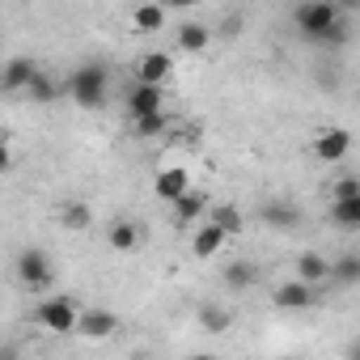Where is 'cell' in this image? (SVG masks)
Listing matches in <instances>:
<instances>
[{
  "instance_id": "9",
  "label": "cell",
  "mask_w": 360,
  "mask_h": 360,
  "mask_svg": "<svg viewBox=\"0 0 360 360\" xmlns=\"http://www.w3.org/2000/svg\"><path fill=\"white\" fill-rule=\"evenodd\" d=\"M169 72H174V60H169L165 51H148V56H140V64H136V85H161V89H165Z\"/></svg>"
},
{
  "instance_id": "18",
  "label": "cell",
  "mask_w": 360,
  "mask_h": 360,
  "mask_svg": "<svg viewBox=\"0 0 360 360\" xmlns=\"http://www.w3.org/2000/svg\"><path fill=\"white\" fill-rule=\"evenodd\" d=\"M200 322H204V330L221 335V330H229V326H233V314H229L225 305H212V301H204V305H200Z\"/></svg>"
},
{
  "instance_id": "3",
  "label": "cell",
  "mask_w": 360,
  "mask_h": 360,
  "mask_svg": "<svg viewBox=\"0 0 360 360\" xmlns=\"http://www.w3.org/2000/svg\"><path fill=\"white\" fill-rule=\"evenodd\" d=\"M77 318H81V305L72 297H43L34 305V322L51 335H72L77 330Z\"/></svg>"
},
{
  "instance_id": "5",
  "label": "cell",
  "mask_w": 360,
  "mask_h": 360,
  "mask_svg": "<svg viewBox=\"0 0 360 360\" xmlns=\"http://www.w3.org/2000/svg\"><path fill=\"white\" fill-rule=\"evenodd\" d=\"M72 335H81V339H110V335H119V318L110 314V309H98V305H89V309H81V318H77V330Z\"/></svg>"
},
{
  "instance_id": "20",
  "label": "cell",
  "mask_w": 360,
  "mask_h": 360,
  "mask_svg": "<svg viewBox=\"0 0 360 360\" xmlns=\"http://www.w3.org/2000/svg\"><path fill=\"white\" fill-rule=\"evenodd\" d=\"M204 208H208V195L204 191H187L183 200L174 204V217L178 221H195V217H204Z\"/></svg>"
},
{
  "instance_id": "23",
  "label": "cell",
  "mask_w": 360,
  "mask_h": 360,
  "mask_svg": "<svg viewBox=\"0 0 360 360\" xmlns=\"http://www.w3.org/2000/svg\"><path fill=\"white\" fill-rule=\"evenodd\" d=\"M225 284L229 288H250L255 284V267L250 263H229L225 267Z\"/></svg>"
},
{
  "instance_id": "13",
  "label": "cell",
  "mask_w": 360,
  "mask_h": 360,
  "mask_svg": "<svg viewBox=\"0 0 360 360\" xmlns=\"http://www.w3.org/2000/svg\"><path fill=\"white\" fill-rule=\"evenodd\" d=\"M127 22L140 30V34H157L165 26V9L161 5H131L127 9Z\"/></svg>"
},
{
  "instance_id": "22",
  "label": "cell",
  "mask_w": 360,
  "mask_h": 360,
  "mask_svg": "<svg viewBox=\"0 0 360 360\" xmlns=\"http://www.w3.org/2000/svg\"><path fill=\"white\" fill-rule=\"evenodd\" d=\"M60 221L68 225V229H89V221H94V212H89V204H64L60 208Z\"/></svg>"
},
{
  "instance_id": "7",
  "label": "cell",
  "mask_w": 360,
  "mask_h": 360,
  "mask_svg": "<svg viewBox=\"0 0 360 360\" xmlns=\"http://www.w3.org/2000/svg\"><path fill=\"white\" fill-rule=\"evenodd\" d=\"M161 110H165V89L161 85H131V94H127L131 123L136 119H148V115H161Z\"/></svg>"
},
{
  "instance_id": "10",
  "label": "cell",
  "mask_w": 360,
  "mask_h": 360,
  "mask_svg": "<svg viewBox=\"0 0 360 360\" xmlns=\"http://www.w3.org/2000/svg\"><path fill=\"white\" fill-rule=\"evenodd\" d=\"M314 153H318L326 165L343 161V157L352 153V131H347V127H330V131H318V140H314Z\"/></svg>"
},
{
  "instance_id": "12",
  "label": "cell",
  "mask_w": 360,
  "mask_h": 360,
  "mask_svg": "<svg viewBox=\"0 0 360 360\" xmlns=\"http://www.w3.org/2000/svg\"><path fill=\"white\" fill-rule=\"evenodd\" d=\"M276 305L280 309H309L314 305V288L301 284V280H288V284L276 288Z\"/></svg>"
},
{
  "instance_id": "17",
  "label": "cell",
  "mask_w": 360,
  "mask_h": 360,
  "mask_svg": "<svg viewBox=\"0 0 360 360\" xmlns=\"http://www.w3.org/2000/svg\"><path fill=\"white\" fill-rule=\"evenodd\" d=\"M212 225H217V229H221L225 238H238L246 221H242V212H238V204H217V208H212Z\"/></svg>"
},
{
  "instance_id": "21",
  "label": "cell",
  "mask_w": 360,
  "mask_h": 360,
  "mask_svg": "<svg viewBox=\"0 0 360 360\" xmlns=\"http://www.w3.org/2000/svg\"><path fill=\"white\" fill-rule=\"evenodd\" d=\"M263 221H267V225H276V229H292V225L301 221V212H297V208H288V204H267V208H263Z\"/></svg>"
},
{
  "instance_id": "14",
  "label": "cell",
  "mask_w": 360,
  "mask_h": 360,
  "mask_svg": "<svg viewBox=\"0 0 360 360\" xmlns=\"http://www.w3.org/2000/svg\"><path fill=\"white\" fill-rule=\"evenodd\" d=\"M229 238L208 221V225H200L195 229V238H191V250H195V259H212V255H221V246H225Z\"/></svg>"
},
{
  "instance_id": "16",
  "label": "cell",
  "mask_w": 360,
  "mask_h": 360,
  "mask_svg": "<svg viewBox=\"0 0 360 360\" xmlns=\"http://www.w3.org/2000/svg\"><path fill=\"white\" fill-rule=\"evenodd\" d=\"M208 43H212V30H208V26H200V22H187L183 30H178V47L191 51V56H200Z\"/></svg>"
},
{
  "instance_id": "28",
  "label": "cell",
  "mask_w": 360,
  "mask_h": 360,
  "mask_svg": "<svg viewBox=\"0 0 360 360\" xmlns=\"http://www.w3.org/2000/svg\"><path fill=\"white\" fill-rule=\"evenodd\" d=\"M13 169V153H9V144H0V174H9Z\"/></svg>"
},
{
  "instance_id": "24",
  "label": "cell",
  "mask_w": 360,
  "mask_h": 360,
  "mask_svg": "<svg viewBox=\"0 0 360 360\" xmlns=\"http://www.w3.org/2000/svg\"><path fill=\"white\" fill-rule=\"evenodd\" d=\"M169 127V119H165V110L161 115H148V119H136V136H144V140H153V136H161Z\"/></svg>"
},
{
  "instance_id": "11",
  "label": "cell",
  "mask_w": 360,
  "mask_h": 360,
  "mask_svg": "<svg viewBox=\"0 0 360 360\" xmlns=\"http://www.w3.org/2000/svg\"><path fill=\"white\" fill-rule=\"evenodd\" d=\"M292 271H297V280L301 284H322V280H330V259L326 255H318V250H305V255H297V263H292Z\"/></svg>"
},
{
  "instance_id": "4",
  "label": "cell",
  "mask_w": 360,
  "mask_h": 360,
  "mask_svg": "<svg viewBox=\"0 0 360 360\" xmlns=\"http://www.w3.org/2000/svg\"><path fill=\"white\" fill-rule=\"evenodd\" d=\"M18 280H22L26 288H34V292L51 288V284H56V263H51V255L39 250V246L22 250V255H18Z\"/></svg>"
},
{
  "instance_id": "27",
  "label": "cell",
  "mask_w": 360,
  "mask_h": 360,
  "mask_svg": "<svg viewBox=\"0 0 360 360\" xmlns=\"http://www.w3.org/2000/svg\"><path fill=\"white\" fill-rule=\"evenodd\" d=\"M360 195V178H339V183H335V191H330V200H356Z\"/></svg>"
},
{
  "instance_id": "15",
  "label": "cell",
  "mask_w": 360,
  "mask_h": 360,
  "mask_svg": "<svg viewBox=\"0 0 360 360\" xmlns=\"http://www.w3.org/2000/svg\"><path fill=\"white\" fill-rule=\"evenodd\" d=\"M140 238H144V229H140L136 221H115V225L106 229L110 250H136V246H140Z\"/></svg>"
},
{
  "instance_id": "19",
  "label": "cell",
  "mask_w": 360,
  "mask_h": 360,
  "mask_svg": "<svg viewBox=\"0 0 360 360\" xmlns=\"http://www.w3.org/2000/svg\"><path fill=\"white\" fill-rule=\"evenodd\" d=\"M330 217L339 229H360V195L356 200H335L330 204Z\"/></svg>"
},
{
  "instance_id": "29",
  "label": "cell",
  "mask_w": 360,
  "mask_h": 360,
  "mask_svg": "<svg viewBox=\"0 0 360 360\" xmlns=\"http://www.w3.org/2000/svg\"><path fill=\"white\" fill-rule=\"evenodd\" d=\"M187 360H221V356H212V352H195V356H187Z\"/></svg>"
},
{
  "instance_id": "26",
  "label": "cell",
  "mask_w": 360,
  "mask_h": 360,
  "mask_svg": "<svg viewBox=\"0 0 360 360\" xmlns=\"http://www.w3.org/2000/svg\"><path fill=\"white\" fill-rule=\"evenodd\" d=\"M330 276H339V280H347V284H356V280H360V259H356V255H347V259H339V263H330Z\"/></svg>"
},
{
  "instance_id": "2",
  "label": "cell",
  "mask_w": 360,
  "mask_h": 360,
  "mask_svg": "<svg viewBox=\"0 0 360 360\" xmlns=\"http://www.w3.org/2000/svg\"><path fill=\"white\" fill-rule=\"evenodd\" d=\"M106 89H110V68H106V64H81V68L68 77V94H72V102L85 106V110L106 106Z\"/></svg>"
},
{
  "instance_id": "1",
  "label": "cell",
  "mask_w": 360,
  "mask_h": 360,
  "mask_svg": "<svg viewBox=\"0 0 360 360\" xmlns=\"http://www.w3.org/2000/svg\"><path fill=\"white\" fill-rule=\"evenodd\" d=\"M292 26L305 39H343V9L335 0H305L292 9Z\"/></svg>"
},
{
  "instance_id": "8",
  "label": "cell",
  "mask_w": 360,
  "mask_h": 360,
  "mask_svg": "<svg viewBox=\"0 0 360 360\" xmlns=\"http://www.w3.org/2000/svg\"><path fill=\"white\" fill-rule=\"evenodd\" d=\"M39 77V64L34 60H9V64H0V94H22L30 89V81Z\"/></svg>"
},
{
  "instance_id": "25",
  "label": "cell",
  "mask_w": 360,
  "mask_h": 360,
  "mask_svg": "<svg viewBox=\"0 0 360 360\" xmlns=\"http://www.w3.org/2000/svg\"><path fill=\"white\" fill-rule=\"evenodd\" d=\"M26 94H30L34 102H51V98H56V85H51V77H47L43 68H39V77L30 81V89H26Z\"/></svg>"
},
{
  "instance_id": "6",
  "label": "cell",
  "mask_w": 360,
  "mask_h": 360,
  "mask_svg": "<svg viewBox=\"0 0 360 360\" xmlns=\"http://www.w3.org/2000/svg\"><path fill=\"white\" fill-rule=\"evenodd\" d=\"M187 191H191V169H183V165L161 169V174H157V183H153V195H157L161 204H178Z\"/></svg>"
}]
</instances>
